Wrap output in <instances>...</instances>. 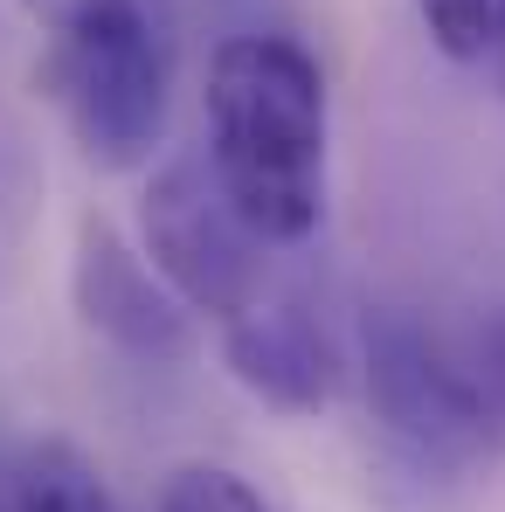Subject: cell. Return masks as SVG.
<instances>
[{
    "label": "cell",
    "mask_w": 505,
    "mask_h": 512,
    "mask_svg": "<svg viewBox=\"0 0 505 512\" xmlns=\"http://www.w3.org/2000/svg\"><path fill=\"white\" fill-rule=\"evenodd\" d=\"M0 512H14V485H0Z\"/></svg>",
    "instance_id": "8fae6325"
},
{
    "label": "cell",
    "mask_w": 505,
    "mask_h": 512,
    "mask_svg": "<svg viewBox=\"0 0 505 512\" xmlns=\"http://www.w3.org/2000/svg\"><path fill=\"white\" fill-rule=\"evenodd\" d=\"M360 381H367L374 423L429 471H464V464L492 457L505 429L471 360H457L422 319L388 312V305L367 312V326H360Z\"/></svg>",
    "instance_id": "3957f363"
},
{
    "label": "cell",
    "mask_w": 505,
    "mask_h": 512,
    "mask_svg": "<svg viewBox=\"0 0 505 512\" xmlns=\"http://www.w3.org/2000/svg\"><path fill=\"white\" fill-rule=\"evenodd\" d=\"M49 35L42 84L97 167L153 160L173 97L167 0H21Z\"/></svg>",
    "instance_id": "7a4b0ae2"
},
{
    "label": "cell",
    "mask_w": 505,
    "mask_h": 512,
    "mask_svg": "<svg viewBox=\"0 0 505 512\" xmlns=\"http://www.w3.org/2000/svg\"><path fill=\"white\" fill-rule=\"evenodd\" d=\"M222 360L263 409H284V416H319L339 388L333 333L298 298H256L243 319H229Z\"/></svg>",
    "instance_id": "8992f818"
},
{
    "label": "cell",
    "mask_w": 505,
    "mask_h": 512,
    "mask_svg": "<svg viewBox=\"0 0 505 512\" xmlns=\"http://www.w3.org/2000/svg\"><path fill=\"white\" fill-rule=\"evenodd\" d=\"M139 250L180 291V305L208 312L215 326L243 319L263 298V236L229 201L208 153H173L153 167L139 201Z\"/></svg>",
    "instance_id": "277c9868"
},
{
    "label": "cell",
    "mask_w": 505,
    "mask_h": 512,
    "mask_svg": "<svg viewBox=\"0 0 505 512\" xmlns=\"http://www.w3.org/2000/svg\"><path fill=\"white\" fill-rule=\"evenodd\" d=\"M208 160L263 243H305L326 215V70L298 35H229L208 56Z\"/></svg>",
    "instance_id": "6da1fadb"
},
{
    "label": "cell",
    "mask_w": 505,
    "mask_h": 512,
    "mask_svg": "<svg viewBox=\"0 0 505 512\" xmlns=\"http://www.w3.org/2000/svg\"><path fill=\"white\" fill-rule=\"evenodd\" d=\"M160 512H270V499L229 464H180L160 485Z\"/></svg>",
    "instance_id": "9c48e42d"
},
{
    "label": "cell",
    "mask_w": 505,
    "mask_h": 512,
    "mask_svg": "<svg viewBox=\"0 0 505 512\" xmlns=\"http://www.w3.org/2000/svg\"><path fill=\"white\" fill-rule=\"evenodd\" d=\"M70 298H77V319H84L104 346H118L125 360L173 367V360L194 353V312L180 305V291L146 263V250H132V243H125L111 222H97V215L77 229Z\"/></svg>",
    "instance_id": "5b68a950"
},
{
    "label": "cell",
    "mask_w": 505,
    "mask_h": 512,
    "mask_svg": "<svg viewBox=\"0 0 505 512\" xmlns=\"http://www.w3.org/2000/svg\"><path fill=\"white\" fill-rule=\"evenodd\" d=\"M492 56H499V70H505V28H499V49H492Z\"/></svg>",
    "instance_id": "7c38bea8"
},
{
    "label": "cell",
    "mask_w": 505,
    "mask_h": 512,
    "mask_svg": "<svg viewBox=\"0 0 505 512\" xmlns=\"http://www.w3.org/2000/svg\"><path fill=\"white\" fill-rule=\"evenodd\" d=\"M416 14L429 28V42L457 63H485L505 28V0H416Z\"/></svg>",
    "instance_id": "ba28073f"
},
{
    "label": "cell",
    "mask_w": 505,
    "mask_h": 512,
    "mask_svg": "<svg viewBox=\"0 0 505 512\" xmlns=\"http://www.w3.org/2000/svg\"><path fill=\"white\" fill-rule=\"evenodd\" d=\"M471 374H478L492 416L505 423V312H492V319L478 326V340H471Z\"/></svg>",
    "instance_id": "30bf717a"
},
{
    "label": "cell",
    "mask_w": 505,
    "mask_h": 512,
    "mask_svg": "<svg viewBox=\"0 0 505 512\" xmlns=\"http://www.w3.org/2000/svg\"><path fill=\"white\" fill-rule=\"evenodd\" d=\"M14 512H118L97 464H90L77 443L63 436H42L28 457H21V478H14Z\"/></svg>",
    "instance_id": "52a82bcc"
}]
</instances>
